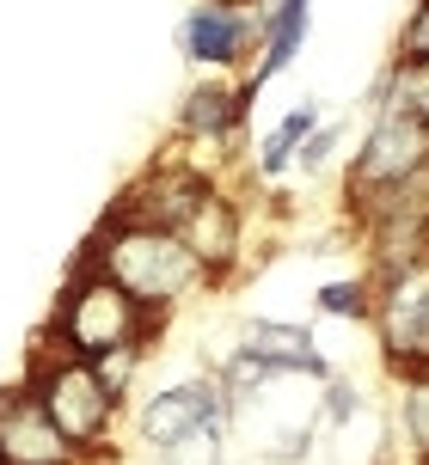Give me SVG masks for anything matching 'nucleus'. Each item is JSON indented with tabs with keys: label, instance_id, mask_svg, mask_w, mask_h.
<instances>
[{
	"label": "nucleus",
	"instance_id": "nucleus-23",
	"mask_svg": "<svg viewBox=\"0 0 429 465\" xmlns=\"http://www.w3.org/2000/svg\"><path fill=\"white\" fill-rule=\"evenodd\" d=\"M98 465H111V460H98ZM117 465H129V460H117Z\"/></svg>",
	"mask_w": 429,
	"mask_h": 465
},
{
	"label": "nucleus",
	"instance_id": "nucleus-22",
	"mask_svg": "<svg viewBox=\"0 0 429 465\" xmlns=\"http://www.w3.org/2000/svg\"><path fill=\"white\" fill-rule=\"evenodd\" d=\"M227 6H252V13H258V6H264V0H227Z\"/></svg>",
	"mask_w": 429,
	"mask_h": 465
},
{
	"label": "nucleus",
	"instance_id": "nucleus-7",
	"mask_svg": "<svg viewBox=\"0 0 429 465\" xmlns=\"http://www.w3.org/2000/svg\"><path fill=\"white\" fill-rule=\"evenodd\" d=\"M178 49L203 74H239V68L252 74V62H258V13L227 6V0H196L178 19Z\"/></svg>",
	"mask_w": 429,
	"mask_h": 465
},
{
	"label": "nucleus",
	"instance_id": "nucleus-20",
	"mask_svg": "<svg viewBox=\"0 0 429 465\" xmlns=\"http://www.w3.org/2000/svg\"><path fill=\"white\" fill-rule=\"evenodd\" d=\"M337 147H344V123H319L301 147H294V172H307V178H319L325 165L337 160Z\"/></svg>",
	"mask_w": 429,
	"mask_h": 465
},
{
	"label": "nucleus",
	"instance_id": "nucleus-19",
	"mask_svg": "<svg viewBox=\"0 0 429 465\" xmlns=\"http://www.w3.org/2000/svg\"><path fill=\"white\" fill-rule=\"evenodd\" d=\"M368 306H374L368 270H362V276H344V282L313 288V312H325V319H356V325H368Z\"/></svg>",
	"mask_w": 429,
	"mask_h": 465
},
{
	"label": "nucleus",
	"instance_id": "nucleus-16",
	"mask_svg": "<svg viewBox=\"0 0 429 465\" xmlns=\"http://www.w3.org/2000/svg\"><path fill=\"white\" fill-rule=\"evenodd\" d=\"M393 441L411 465H429V373H405L393 392Z\"/></svg>",
	"mask_w": 429,
	"mask_h": 465
},
{
	"label": "nucleus",
	"instance_id": "nucleus-1",
	"mask_svg": "<svg viewBox=\"0 0 429 465\" xmlns=\"http://www.w3.org/2000/svg\"><path fill=\"white\" fill-rule=\"evenodd\" d=\"M80 257H93L98 270L117 282L123 294H135L154 319H172L191 294L209 288L191 245L172 227H147V221H123V214H105L98 232L80 245Z\"/></svg>",
	"mask_w": 429,
	"mask_h": 465
},
{
	"label": "nucleus",
	"instance_id": "nucleus-15",
	"mask_svg": "<svg viewBox=\"0 0 429 465\" xmlns=\"http://www.w3.org/2000/svg\"><path fill=\"white\" fill-rule=\"evenodd\" d=\"M319 123H325V116H319V98H301V104L252 147V172H258V178H283L288 165H294V147H301Z\"/></svg>",
	"mask_w": 429,
	"mask_h": 465
},
{
	"label": "nucleus",
	"instance_id": "nucleus-9",
	"mask_svg": "<svg viewBox=\"0 0 429 465\" xmlns=\"http://www.w3.org/2000/svg\"><path fill=\"white\" fill-rule=\"evenodd\" d=\"M196 422H234V392H227L221 373H196V380L160 386V392L135 411V429H142V441L154 447V453H160L172 435L196 429Z\"/></svg>",
	"mask_w": 429,
	"mask_h": 465
},
{
	"label": "nucleus",
	"instance_id": "nucleus-6",
	"mask_svg": "<svg viewBox=\"0 0 429 465\" xmlns=\"http://www.w3.org/2000/svg\"><path fill=\"white\" fill-rule=\"evenodd\" d=\"M368 129H362V147H350V165H344V203H356L368 190L393 184V178H405L417 165L429 160V129L405 104H393V98H368Z\"/></svg>",
	"mask_w": 429,
	"mask_h": 465
},
{
	"label": "nucleus",
	"instance_id": "nucleus-2",
	"mask_svg": "<svg viewBox=\"0 0 429 465\" xmlns=\"http://www.w3.org/2000/svg\"><path fill=\"white\" fill-rule=\"evenodd\" d=\"M166 331V319H154L135 294H123L117 282L98 270L93 257H80L55 294V312L44 325V343L74 349L86 361H105L117 349H154V337Z\"/></svg>",
	"mask_w": 429,
	"mask_h": 465
},
{
	"label": "nucleus",
	"instance_id": "nucleus-12",
	"mask_svg": "<svg viewBox=\"0 0 429 465\" xmlns=\"http://www.w3.org/2000/svg\"><path fill=\"white\" fill-rule=\"evenodd\" d=\"M0 465H86L62 441V429L49 422V411L25 380L0 392Z\"/></svg>",
	"mask_w": 429,
	"mask_h": 465
},
{
	"label": "nucleus",
	"instance_id": "nucleus-10",
	"mask_svg": "<svg viewBox=\"0 0 429 465\" xmlns=\"http://www.w3.org/2000/svg\"><path fill=\"white\" fill-rule=\"evenodd\" d=\"M245 111H252V80L239 86L227 74H209L178 98V135L196 147H214V153H239L245 147Z\"/></svg>",
	"mask_w": 429,
	"mask_h": 465
},
{
	"label": "nucleus",
	"instance_id": "nucleus-8",
	"mask_svg": "<svg viewBox=\"0 0 429 465\" xmlns=\"http://www.w3.org/2000/svg\"><path fill=\"white\" fill-rule=\"evenodd\" d=\"M178 239L191 245L203 282H209V288H227V282L239 276V263H245V209H239L221 184H209L196 196V209L178 221Z\"/></svg>",
	"mask_w": 429,
	"mask_h": 465
},
{
	"label": "nucleus",
	"instance_id": "nucleus-5",
	"mask_svg": "<svg viewBox=\"0 0 429 465\" xmlns=\"http://www.w3.org/2000/svg\"><path fill=\"white\" fill-rule=\"evenodd\" d=\"M350 221L362 232V252H368V270H386V263H405V257L429 252V160L393 184L368 190L356 203H344Z\"/></svg>",
	"mask_w": 429,
	"mask_h": 465
},
{
	"label": "nucleus",
	"instance_id": "nucleus-21",
	"mask_svg": "<svg viewBox=\"0 0 429 465\" xmlns=\"http://www.w3.org/2000/svg\"><path fill=\"white\" fill-rule=\"evenodd\" d=\"M393 55H399V62H424V55H429V0L411 6V19H405V31H399Z\"/></svg>",
	"mask_w": 429,
	"mask_h": 465
},
{
	"label": "nucleus",
	"instance_id": "nucleus-11",
	"mask_svg": "<svg viewBox=\"0 0 429 465\" xmlns=\"http://www.w3.org/2000/svg\"><path fill=\"white\" fill-rule=\"evenodd\" d=\"M209 184H214V172H203L196 160H154L142 178H135V184L117 196V209H111V214L178 232V221L196 209V196H203Z\"/></svg>",
	"mask_w": 429,
	"mask_h": 465
},
{
	"label": "nucleus",
	"instance_id": "nucleus-17",
	"mask_svg": "<svg viewBox=\"0 0 429 465\" xmlns=\"http://www.w3.org/2000/svg\"><path fill=\"white\" fill-rule=\"evenodd\" d=\"M227 435H234V422H196L185 435H172L154 460L160 465H227Z\"/></svg>",
	"mask_w": 429,
	"mask_h": 465
},
{
	"label": "nucleus",
	"instance_id": "nucleus-3",
	"mask_svg": "<svg viewBox=\"0 0 429 465\" xmlns=\"http://www.w3.org/2000/svg\"><path fill=\"white\" fill-rule=\"evenodd\" d=\"M25 386L37 392V404L49 411V422L62 429V441H68L86 465L111 460V435H117V417H123V392L98 373V361H86V355L55 349V343L37 337L31 361H25Z\"/></svg>",
	"mask_w": 429,
	"mask_h": 465
},
{
	"label": "nucleus",
	"instance_id": "nucleus-4",
	"mask_svg": "<svg viewBox=\"0 0 429 465\" xmlns=\"http://www.w3.org/2000/svg\"><path fill=\"white\" fill-rule=\"evenodd\" d=\"M374 306H368V331L381 343V361L393 380L429 373V252L368 270Z\"/></svg>",
	"mask_w": 429,
	"mask_h": 465
},
{
	"label": "nucleus",
	"instance_id": "nucleus-18",
	"mask_svg": "<svg viewBox=\"0 0 429 465\" xmlns=\"http://www.w3.org/2000/svg\"><path fill=\"white\" fill-rule=\"evenodd\" d=\"M374 98H393V104H405L417 123L429 129V55L424 62H386V74L374 80Z\"/></svg>",
	"mask_w": 429,
	"mask_h": 465
},
{
	"label": "nucleus",
	"instance_id": "nucleus-13",
	"mask_svg": "<svg viewBox=\"0 0 429 465\" xmlns=\"http://www.w3.org/2000/svg\"><path fill=\"white\" fill-rule=\"evenodd\" d=\"M313 31V0H264L258 6V62H252V86L276 80V74L294 68V55L307 49Z\"/></svg>",
	"mask_w": 429,
	"mask_h": 465
},
{
	"label": "nucleus",
	"instance_id": "nucleus-14",
	"mask_svg": "<svg viewBox=\"0 0 429 465\" xmlns=\"http://www.w3.org/2000/svg\"><path fill=\"white\" fill-rule=\"evenodd\" d=\"M239 349H252L258 361L283 373H307V380H332V361H325V349L313 343L307 325H283V319H245L239 325Z\"/></svg>",
	"mask_w": 429,
	"mask_h": 465
}]
</instances>
